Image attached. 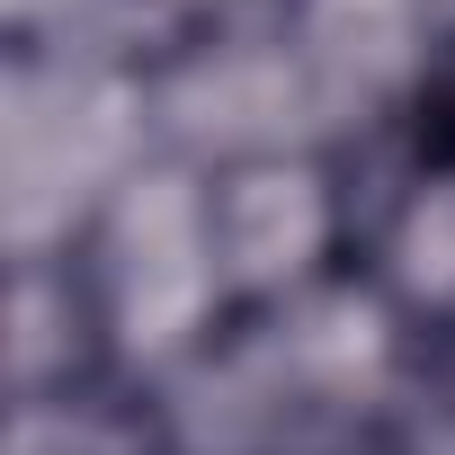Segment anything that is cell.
Here are the masks:
<instances>
[{"mask_svg": "<svg viewBox=\"0 0 455 455\" xmlns=\"http://www.w3.org/2000/svg\"><path fill=\"white\" fill-rule=\"evenodd\" d=\"M393 455H419V446H393Z\"/></svg>", "mask_w": 455, "mask_h": 455, "instance_id": "5", "label": "cell"}, {"mask_svg": "<svg viewBox=\"0 0 455 455\" xmlns=\"http://www.w3.org/2000/svg\"><path fill=\"white\" fill-rule=\"evenodd\" d=\"M205 179V242L233 322L286 313L339 277H357V161L339 143H286L251 161H214Z\"/></svg>", "mask_w": 455, "mask_h": 455, "instance_id": "1", "label": "cell"}, {"mask_svg": "<svg viewBox=\"0 0 455 455\" xmlns=\"http://www.w3.org/2000/svg\"><path fill=\"white\" fill-rule=\"evenodd\" d=\"M428 419L455 437V331H446V339H428Z\"/></svg>", "mask_w": 455, "mask_h": 455, "instance_id": "4", "label": "cell"}, {"mask_svg": "<svg viewBox=\"0 0 455 455\" xmlns=\"http://www.w3.org/2000/svg\"><path fill=\"white\" fill-rule=\"evenodd\" d=\"M402 134H411L419 152L455 161V28H446V45H437V63H428V81H419V99H411V116H402Z\"/></svg>", "mask_w": 455, "mask_h": 455, "instance_id": "3", "label": "cell"}, {"mask_svg": "<svg viewBox=\"0 0 455 455\" xmlns=\"http://www.w3.org/2000/svg\"><path fill=\"white\" fill-rule=\"evenodd\" d=\"M277 10L286 0H108V54H116V72H134V63H161L205 36L268 28Z\"/></svg>", "mask_w": 455, "mask_h": 455, "instance_id": "2", "label": "cell"}]
</instances>
